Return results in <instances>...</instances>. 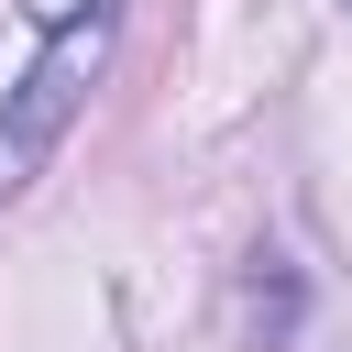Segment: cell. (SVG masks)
<instances>
[{
  "mask_svg": "<svg viewBox=\"0 0 352 352\" xmlns=\"http://www.w3.org/2000/svg\"><path fill=\"white\" fill-rule=\"evenodd\" d=\"M99 55H110V0L66 11V22H55V44L22 66V88L0 99V198H22V187H33V165L66 143V121H77L88 77H99Z\"/></svg>",
  "mask_w": 352,
  "mask_h": 352,
  "instance_id": "1",
  "label": "cell"
}]
</instances>
